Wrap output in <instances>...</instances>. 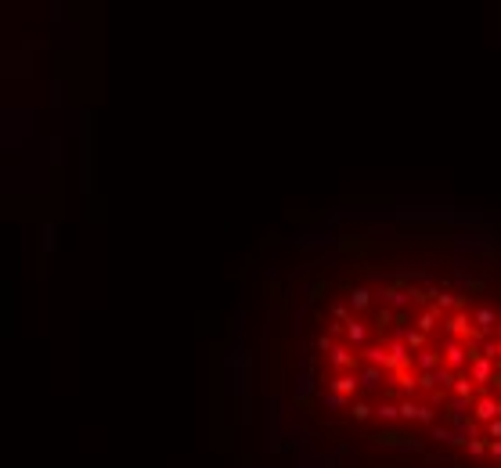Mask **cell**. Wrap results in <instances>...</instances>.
<instances>
[{
  "label": "cell",
  "mask_w": 501,
  "mask_h": 468,
  "mask_svg": "<svg viewBox=\"0 0 501 468\" xmlns=\"http://www.w3.org/2000/svg\"><path fill=\"white\" fill-rule=\"evenodd\" d=\"M484 281L346 285L314 335L318 414L404 468H501V299Z\"/></svg>",
  "instance_id": "1"
}]
</instances>
